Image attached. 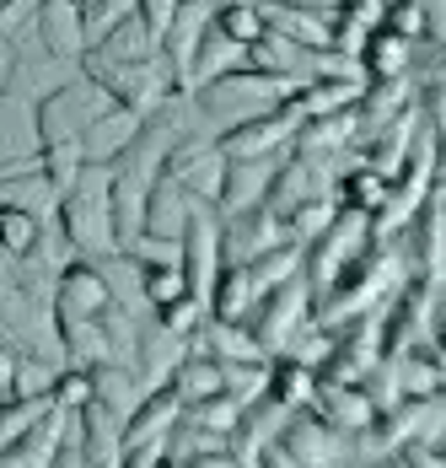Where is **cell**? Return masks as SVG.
<instances>
[{"instance_id":"6da1fadb","label":"cell","mask_w":446,"mask_h":468,"mask_svg":"<svg viewBox=\"0 0 446 468\" xmlns=\"http://www.w3.org/2000/svg\"><path fill=\"white\" fill-rule=\"evenodd\" d=\"M59 227L70 237L76 259L119 253V237H113V167L108 162H87L81 178L59 194Z\"/></svg>"},{"instance_id":"7a4b0ae2","label":"cell","mask_w":446,"mask_h":468,"mask_svg":"<svg viewBox=\"0 0 446 468\" xmlns=\"http://www.w3.org/2000/svg\"><path fill=\"white\" fill-rule=\"evenodd\" d=\"M296 92V87H285V81H274V76H259V70H231L221 81H205L194 97V113H199V130L205 135H226V130H237V124H248V119H259V113H274L285 97Z\"/></svg>"},{"instance_id":"3957f363","label":"cell","mask_w":446,"mask_h":468,"mask_svg":"<svg viewBox=\"0 0 446 468\" xmlns=\"http://www.w3.org/2000/svg\"><path fill=\"white\" fill-rule=\"evenodd\" d=\"M377 248V232H371V216H360V210H345L339 205V216L323 227V232L307 242V259H302V281L313 285V296H323L328 285L339 281L356 259H366Z\"/></svg>"},{"instance_id":"277c9868","label":"cell","mask_w":446,"mask_h":468,"mask_svg":"<svg viewBox=\"0 0 446 468\" xmlns=\"http://www.w3.org/2000/svg\"><path fill=\"white\" fill-rule=\"evenodd\" d=\"M81 70H87L91 81H102V92L113 97L119 108H134L140 119L145 113H156L167 97L178 92V70H173V59L156 48V54H145V59H134V65H102V59H81Z\"/></svg>"},{"instance_id":"5b68a950","label":"cell","mask_w":446,"mask_h":468,"mask_svg":"<svg viewBox=\"0 0 446 468\" xmlns=\"http://www.w3.org/2000/svg\"><path fill=\"white\" fill-rule=\"evenodd\" d=\"M113 97L102 92V81H91L87 70H76L59 92L38 102V141H81L97 113H108Z\"/></svg>"},{"instance_id":"8992f818","label":"cell","mask_w":446,"mask_h":468,"mask_svg":"<svg viewBox=\"0 0 446 468\" xmlns=\"http://www.w3.org/2000/svg\"><path fill=\"white\" fill-rule=\"evenodd\" d=\"M313 307H317V296H313V285L302 281V275L285 281V285H274L264 302L253 307V318H248L259 350H264V356H285V345L313 324Z\"/></svg>"},{"instance_id":"52a82bcc","label":"cell","mask_w":446,"mask_h":468,"mask_svg":"<svg viewBox=\"0 0 446 468\" xmlns=\"http://www.w3.org/2000/svg\"><path fill=\"white\" fill-rule=\"evenodd\" d=\"M178 253H183L188 291H194V296L210 307L216 275L226 270V259H221V210H216V205L194 199V210H188V227H183V237H178Z\"/></svg>"},{"instance_id":"ba28073f","label":"cell","mask_w":446,"mask_h":468,"mask_svg":"<svg viewBox=\"0 0 446 468\" xmlns=\"http://www.w3.org/2000/svg\"><path fill=\"white\" fill-rule=\"evenodd\" d=\"M162 178H173V184L188 194V199H205V205H216V194H221V178H226V156L216 135H205V130H194L188 141H178L167 151V162H162Z\"/></svg>"},{"instance_id":"9c48e42d","label":"cell","mask_w":446,"mask_h":468,"mask_svg":"<svg viewBox=\"0 0 446 468\" xmlns=\"http://www.w3.org/2000/svg\"><path fill=\"white\" fill-rule=\"evenodd\" d=\"M274 441H280V447H285L302 468H356L350 436H339V431L323 420L317 410H296Z\"/></svg>"},{"instance_id":"30bf717a","label":"cell","mask_w":446,"mask_h":468,"mask_svg":"<svg viewBox=\"0 0 446 468\" xmlns=\"http://www.w3.org/2000/svg\"><path fill=\"white\" fill-rule=\"evenodd\" d=\"M113 307V291L102 281L97 259H70L54 275V324H91Z\"/></svg>"},{"instance_id":"8fae6325","label":"cell","mask_w":446,"mask_h":468,"mask_svg":"<svg viewBox=\"0 0 446 468\" xmlns=\"http://www.w3.org/2000/svg\"><path fill=\"white\" fill-rule=\"evenodd\" d=\"M296 113L280 102L274 113H259V119H248V124H237V130H226V135H216V145H221L226 162H259V156H285L291 151V141H296Z\"/></svg>"},{"instance_id":"7c38bea8","label":"cell","mask_w":446,"mask_h":468,"mask_svg":"<svg viewBox=\"0 0 446 468\" xmlns=\"http://www.w3.org/2000/svg\"><path fill=\"white\" fill-rule=\"evenodd\" d=\"M280 242H296V237L285 232V221L269 205L221 216V259L226 264H253V259H264L269 248H280Z\"/></svg>"},{"instance_id":"4fadbf2b","label":"cell","mask_w":446,"mask_h":468,"mask_svg":"<svg viewBox=\"0 0 446 468\" xmlns=\"http://www.w3.org/2000/svg\"><path fill=\"white\" fill-rule=\"evenodd\" d=\"M356 145H360V113H356V108H345V113L302 119L291 151L317 156V162H334V167H350V162H356Z\"/></svg>"},{"instance_id":"5bb4252c","label":"cell","mask_w":446,"mask_h":468,"mask_svg":"<svg viewBox=\"0 0 446 468\" xmlns=\"http://www.w3.org/2000/svg\"><path fill=\"white\" fill-rule=\"evenodd\" d=\"M33 38H38L44 54L81 65V54H87V11H81V5H70V0H38Z\"/></svg>"},{"instance_id":"9a60e30c","label":"cell","mask_w":446,"mask_h":468,"mask_svg":"<svg viewBox=\"0 0 446 468\" xmlns=\"http://www.w3.org/2000/svg\"><path fill=\"white\" fill-rule=\"evenodd\" d=\"M38 108L22 97L0 92V173L38 167Z\"/></svg>"},{"instance_id":"2e32d148","label":"cell","mask_w":446,"mask_h":468,"mask_svg":"<svg viewBox=\"0 0 446 468\" xmlns=\"http://www.w3.org/2000/svg\"><path fill=\"white\" fill-rule=\"evenodd\" d=\"M307 410H317L323 420L334 425L339 436H350V441L377 420V410H371V399H366V388H360V382H328V377H317L313 404H307Z\"/></svg>"},{"instance_id":"e0dca14e","label":"cell","mask_w":446,"mask_h":468,"mask_svg":"<svg viewBox=\"0 0 446 468\" xmlns=\"http://www.w3.org/2000/svg\"><path fill=\"white\" fill-rule=\"evenodd\" d=\"M231 70H242V44H231L221 27H216V16H210V27L199 33V44L188 54V65H183L178 76V92H199L205 81H221Z\"/></svg>"},{"instance_id":"ac0fdd59","label":"cell","mask_w":446,"mask_h":468,"mask_svg":"<svg viewBox=\"0 0 446 468\" xmlns=\"http://www.w3.org/2000/svg\"><path fill=\"white\" fill-rule=\"evenodd\" d=\"M285 156H259V162H226V178H221V194H216V210L221 216H237V210H253L269 199V184L280 173Z\"/></svg>"},{"instance_id":"d6986e66","label":"cell","mask_w":446,"mask_h":468,"mask_svg":"<svg viewBox=\"0 0 446 468\" xmlns=\"http://www.w3.org/2000/svg\"><path fill=\"white\" fill-rule=\"evenodd\" d=\"M259 5H264V27H274L280 38H291V44H302V48H317V54L334 48L328 11H317V5H285V0H259Z\"/></svg>"},{"instance_id":"ffe728a7","label":"cell","mask_w":446,"mask_h":468,"mask_svg":"<svg viewBox=\"0 0 446 468\" xmlns=\"http://www.w3.org/2000/svg\"><path fill=\"white\" fill-rule=\"evenodd\" d=\"M178 420H183V399L173 393V382H167V388H151V393H140V404H134L130 420H124V447L167 441Z\"/></svg>"},{"instance_id":"44dd1931","label":"cell","mask_w":446,"mask_h":468,"mask_svg":"<svg viewBox=\"0 0 446 468\" xmlns=\"http://www.w3.org/2000/svg\"><path fill=\"white\" fill-rule=\"evenodd\" d=\"M140 124H145V119H140L134 108H119V102H113L108 113H97V119H91V130L81 135V151H87V162H108V167H113V162H119V156H124V151L134 145Z\"/></svg>"},{"instance_id":"7402d4cb","label":"cell","mask_w":446,"mask_h":468,"mask_svg":"<svg viewBox=\"0 0 446 468\" xmlns=\"http://www.w3.org/2000/svg\"><path fill=\"white\" fill-rule=\"evenodd\" d=\"M199 356H216V361H269L264 350H259V339H253V328L248 324H226V318H205V324L194 328V339H188Z\"/></svg>"},{"instance_id":"603a6c76","label":"cell","mask_w":446,"mask_h":468,"mask_svg":"<svg viewBox=\"0 0 446 468\" xmlns=\"http://www.w3.org/2000/svg\"><path fill=\"white\" fill-rule=\"evenodd\" d=\"M414 54H419L414 38H403L393 27H377V33L360 44L356 65H360L366 81H382V76H409V70H414Z\"/></svg>"},{"instance_id":"cb8c5ba5","label":"cell","mask_w":446,"mask_h":468,"mask_svg":"<svg viewBox=\"0 0 446 468\" xmlns=\"http://www.w3.org/2000/svg\"><path fill=\"white\" fill-rule=\"evenodd\" d=\"M382 16H388V0H334V5H328L334 48H339V54H360V44L382 27Z\"/></svg>"},{"instance_id":"d4e9b609","label":"cell","mask_w":446,"mask_h":468,"mask_svg":"<svg viewBox=\"0 0 446 468\" xmlns=\"http://www.w3.org/2000/svg\"><path fill=\"white\" fill-rule=\"evenodd\" d=\"M0 205L33 210L38 221H48L59 210V188L44 178V167H22V173H0Z\"/></svg>"},{"instance_id":"484cf974","label":"cell","mask_w":446,"mask_h":468,"mask_svg":"<svg viewBox=\"0 0 446 468\" xmlns=\"http://www.w3.org/2000/svg\"><path fill=\"white\" fill-rule=\"evenodd\" d=\"M334 194H339V205L345 210H360V216H377L382 205H388V194H393V178H382V173H371L366 162H350V167H339V184H334Z\"/></svg>"},{"instance_id":"4316f807","label":"cell","mask_w":446,"mask_h":468,"mask_svg":"<svg viewBox=\"0 0 446 468\" xmlns=\"http://www.w3.org/2000/svg\"><path fill=\"white\" fill-rule=\"evenodd\" d=\"M188 210H194V199H188L173 178H156V188H151V205H145V232L178 242L183 227H188Z\"/></svg>"},{"instance_id":"83f0119b","label":"cell","mask_w":446,"mask_h":468,"mask_svg":"<svg viewBox=\"0 0 446 468\" xmlns=\"http://www.w3.org/2000/svg\"><path fill=\"white\" fill-rule=\"evenodd\" d=\"M393 367H398L403 399H441V393H446V372L436 367L430 345H414V350H398V356H393Z\"/></svg>"},{"instance_id":"f1b7e54d","label":"cell","mask_w":446,"mask_h":468,"mask_svg":"<svg viewBox=\"0 0 446 468\" xmlns=\"http://www.w3.org/2000/svg\"><path fill=\"white\" fill-rule=\"evenodd\" d=\"M173 393H178L183 404H199V399H210V393H226V367L216 361V356L188 350L183 367L173 372Z\"/></svg>"},{"instance_id":"f546056e","label":"cell","mask_w":446,"mask_h":468,"mask_svg":"<svg viewBox=\"0 0 446 468\" xmlns=\"http://www.w3.org/2000/svg\"><path fill=\"white\" fill-rule=\"evenodd\" d=\"M65 372L59 356H44V350H22L16 356V377H11V399H48L54 382Z\"/></svg>"},{"instance_id":"4dcf8cb0","label":"cell","mask_w":446,"mask_h":468,"mask_svg":"<svg viewBox=\"0 0 446 468\" xmlns=\"http://www.w3.org/2000/svg\"><path fill=\"white\" fill-rule=\"evenodd\" d=\"M183 420L194 425V431H210V436L231 441V431L242 425V404H237L231 393H210V399H199V404H183Z\"/></svg>"},{"instance_id":"1f68e13d","label":"cell","mask_w":446,"mask_h":468,"mask_svg":"<svg viewBox=\"0 0 446 468\" xmlns=\"http://www.w3.org/2000/svg\"><path fill=\"white\" fill-rule=\"evenodd\" d=\"M134 264H140V259H134ZM140 275H145V302H151V313H162V307L178 302V296H194V291H188V275H183V259L140 264Z\"/></svg>"},{"instance_id":"d6a6232c","label":"cell","mask_w":446,"mask_h":468,"mask_svg":"<svg viewBox=\"0 0 446 468\" xmlns=\"http://www.w3.org/2000/svg\"><path fill=\"white\" fill-rule=\"evenodd\" d=\"M38 167H44V178L59 194L81 178V167H87V151H81V141H44L38 145Z\"/></svg>"},{"instance_id":"836d02e7","label":"cell","mask_w":446,"mask_h":468,"mask_svg":"<svg viewBox=\"0 0 446 468\" xmlns=\"http://www.w3.org/2000/svg\"><path fill=\"white\" fill-rule=\"evenodd\" d=\"M48 404H54V399H5V404H0V452H5L11 441H22L33 425L44 420Z\"/></svg>"},{"instance_id":"e575fe53","label":"cell","mask_w":446,"mask_h":468,"mask_svg":"<svg viewBox=\"0 0 446 468\" xmlns=\"http://www.w3.org/2000/svg\"><path fill=\"white\" fill-rule=\"evenodd\" d=\"M44 232V221L33 216V210H16V205H0V248L5 253H16V259H27L33 253V242Z\"/></svg>"},{"instance_id":"d590c367","label":"cell","mask_w":446,"mask_h":468,"mask_svg":"<svg viewBox=\"0 0 446 468\" xmlns=\"http://www.w3.org/2000/svg\"><path fill=\"white\" fill-rule=\"evenodd\" d=\"M216 27H221L231 44L248 48L253 38H259V33H264V5H259V0H237V5H221V11H216Z\"/></svg>"},{"instance_id":"8d00e7d4","label":"cell","mask_w":446,"mask_h":468,"mask_svg":"<svg viewBox=\"0 0 446 468\" xmlns=\"http://www.w3.org/2000/svg\"><path fill=\"white\" fill-rule=\"evenodd\" d=\"M334 216H339V194H323V199H307L302 210H291V216H285V232L296 237V242H313Z\"/></svg>"},{"instance_id":"74e56055","label":"cell","mask_w":446,"mask_h":468,"mask_svg":"<svg viewBox=\"0 0 446 468\" xmlns=\"http://www.w3.org/2000/svg\"><path fill=\"white\" fill-rule=\"evenodd\" d=\"M269 382V361H226V393L248 410Z\"/></svg>"},{"instance_id":"f35d334b","label":"cell","mask_w":446,"mask_h":468,"mask_svg":"<svg viewBox=\"0 0 446 468\" xmlns=\"http://www.w3.org/2000/svg\"><path fill=\"white\" fill-rule=\"evenodd\" d=\"M382 27H393L403 38H414V44H430V22H425V5L419 0H393L388 16H382Z\"/></svg>"},{"instance_id":"ab89813d","label":"cell","mask_w":446,"mask_h":468,"mask_svg":"<svg viewBox=\"0 0 446 468\" xmlns=\"http://www.w3.org/2000/svg\"><path fill=\"white\" fill-rule=\"evenodd\" d=\"M210 318V307L199 302V296H178V302H167L162 313H156V324L173 328V334H183V339H194V328Z\"/></svg>"},{"instance_id":"60d3db41","label":"cell","mask_w":446,"mask_h":468,"mask_svg":"<svg viewBox=\"0 0 446 468\" xmlns=\"http://www.w3.org/2000/svg\"><path fill=\"white\" fill-rule=\"evenodd\" d=\"M48 399H54V410H65V415L87 410V404H91V372H76V367H65Z\"/></svg>"},{"instance_id":"b9f144b4","label":"cell","mask_w":446,"mask_h":468,"mask_svg":"<svg viewBox=\"0 0 446 468\" xmlns=\"http://www.w3.org/2000/svg\"><path fill=\"white\" fill-rule=\"evenodd\" d=\"M178 5H183V0H140V22H145V33L156 38V48H162V33L173 27Z\"/></svg>"},{"instance_id":"7bdbcfd3","label":"cell","mask_w":446,"mask_h":468,"mask_svg":"<svg viewBox=\"0 0 446 468\" xmlns=\"http://www.w3.org/2000/svg\"><path fill=\"white\" fill-rule=\"evenodd\" d=\"M398 463L403 468H446V452L436 447V441H425V436H419V441H409V447L398 452Z\"/></svg>"},{"instance_id":"ee69618b","label":"cell","mask_w":446,"mask_h":468,"mask_svg":"<svg viewBox=\"0 0 446 468\" xmlns=\"http://www.w3.org/2000/svg\"><path fill=\"white\" fill-rule=\"evenodd\" d=\"M183 468H248L237 452H231V441L221 447H205V452H194V458H183Z\"/></svg>"},{"instance_id":"f6af8a7d","label":"cell","mask_w":446,"mask_h":468,"mask_svg":"<svg viewBox=\"0 0 446 468\" xmlns=\"http://www.w3.org/2000/svg\"><path fill=\"white\" fill-rule=\"evenodd\" d=\"M11 65H16V54H11V44H0V92H5V81H11Z\"/></svg>"},{"instance_id":"bcb514c9","label":"cell","mask_w":446,"mask_h":468,"mask_svg":"<svg viewBox=\"0 0 446 468\" xmlns=\"http://www.w3.org/2000/svg\"><path fill=\"white\" fill-rule=\"evenodd\" d=\"M356 468H403L398 458H377V463H356Z\"/></svg>"},{"instance_id":"7dc6e473","label":"cell","mask_w":446,"mask_h":468,"mask_svg":"<svg viewBox=\"0 0 446 468\" xmlns=\"http://www.w3.org/2000/svg\"><path fill=\"white\" fill-rule=\"evenodd\" d=\"M156 468H183V463H178V458H162V463H156Z\"/></svg>"},{"instance_id":"c3c4849f","label":"cell","mask_w":446,"mask_h":468,"mask_svg":"<svg viewBox=\"0 0 446 468\" xmlns=\"http://www.w3.org/2000/svg\"><path fill=\"white\" fill-rule=\"evenodd\" d=\"M70 5H81V11H91V5H97V0H70Z\"/></svg>"},{"instance_id":"681fc988","label":"cell","mask_w":446,"mask_h":468,"mask_svg":"<svg viewBox=\"0 0 446 468\" xmlns=\"http://www.w3.org/2000/svg\"><path fill=\"white\" fill-rule=\"evenodd\" d=\"M5 399H11V393H5V388H0V404H5Z\"/></svg>"},{"instance_id":"f907efd6","label":"cell","mask_w":446,"mask_h":468,"mask_svg":"<svg viewBox=\"0 0 446 468\" xmlns=\"http://www.w3.org/2000/svg\"><path fill=\"white\" fill-rule=\"evenodd\" d=\"M388 5H393V0H388Z\"/></svg>"}]
</instances>
